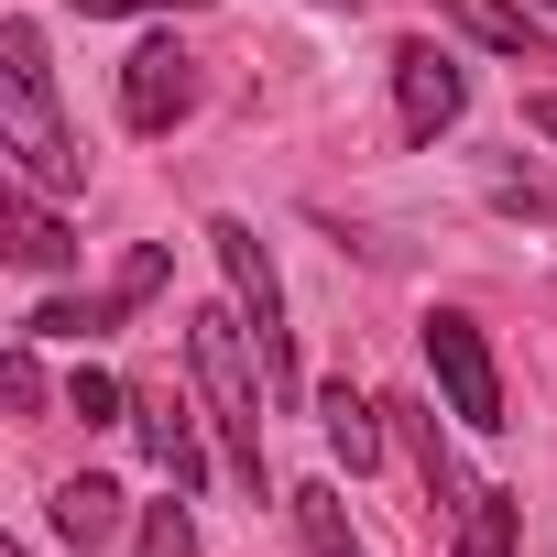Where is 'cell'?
I'll return each mask as SVG.
<instances>
[{
  "label": "cell",
  "mask_w": 557,
  "mask_h": 557,
  "mask_svg": "<svg viewBox=\"0 0 557 557\" xmlns=\"http://www.w3.org/2000/svg\"><path fill=\"white\" fill-rule=\"evenodd\" d=\"M0 153H12L23 186H77L88 175V153H77V132L55 110V77H45V34L23 12L0 23Z\"/></svg>",
  "instance_id": "1"
},
{
  "label": "cell",
  "mask_w": 557,
  "mask_h": 557,
  "mask_svg": "<svg viewBox=\"0 0 557 557\" xmlns=\"http://www.w3.org/2000/svg\"><path fill=\"white\" fill-rule=\"evenodd\" d=\"M240 339H251L240 307H197V318H186V372H197V394H208V416H219V448H230V470L262 492V394H273V383H251Z\"/></svg>",
  "instance_id": "2"
},
{
  "label": "cell",
  "mask_w": 557,
  "mask_h": 557,
  "mask_svg": "<svg viewBox=\"0 0 557 557\" xmlns=\"http://www.w3.org/2000/svg\"><path fill=\"white\" fill-rule=\"evenodd\" d=\"M208 251L230 273V307L251 318V350H262V383L273 394H296V339H285V285H273V251L251 219H208Z\"/></svg>",
  "instance_id": "3"
},
{
  "label": "cell",
  "mask_w": 557,
  "mask_h": 557,
  "mask_svg": "<svg viewBox=\"0 0 557 557\" xmlns=\"http://www.w3.org/2000/svg\"><path fill=\"white\" fill-rule=\"evenodd\" d=\"M426 372H437V394H448V416H459V426H503V372H492V339H481L459 307H437V318H426Z\"/></svg>",
  "instance_id": "4"
},
{
  "label": "cell",
  "mask_w": 557,
  "mask_h": 557,
  "mask_svg": "<svg viewBox=\"0 0 557 557\" xmlns=\"http://www.w3.org/2000/svg\"><path fill=\"white\" fill-rule=\"evenodd\" d=\"M394 110H405V143H437V132L470 110L459 55H448V45H426V34H405V45H394Z\"/></svg>",
  "instance_id": "5"
},
{
  "label": "cell",
  "mask_w": 557,
  "mask_h": 557,
  "mask_svg": "<svg viewBox=\"0 0 557 557\" xmlns=\"http://www.w3.org/2000/svg\"><path fill=\"white\" fill-rule=\"evenodd\" d=\"M153 285H164V251L143 240V251H132V262L110 273V296H55V307H34L23 329H34V339H99V329H121V318H132V307L153 296Z\"/></svg>",
  "instance_id": "6"
},
{
  "label": "cell",
  "mask_w": 557,
  "mask_h": 557,
  "mask_svg": "<svg viewBox=\"0 0 557 557\" xmlns=\"http://www.w3.org/2000/svg\"><path fill=\"white\" fill-rule=\"evenodd\" d=\"M197 110V66H186V45H143L132 66H121V121L132 132H175Z\"/></svg>",
  "instance_id": "7"
},
{
  "label": "cell",
  "mask_w": 557,
  "mask_h": 557,
  "mask_svg": "<svg viewBox=\"0 0 557 557\" xmlns=\"http://www.w3.org/2000/svg\"><path fill=\"white\" fill-rule=\"evenodd\" d=\"M132 426H143V448L164 459V481H175V492H197V481H208V448H197V426H186V405H175V394H132Z\"/></svg>",
  "instance_id": "8"
},
{
  "label": "cell",
  "mask_w": 557,
  "mask_h": 557,
  "mask_svg": "<svg viewBox=\"0 0 557 557\" xmlns=\"http://www.w3.org/2000/svg\"><path fill=\"white\" fill-rule=\"evenodd\" d=\"M121 513H132V503H121V492H110L99 470H77V481H55V535H66L77 557H99V546L121 535Z\"/></svg>",
  "instance_id": "9"
},
{
  "label": "cell",
  "mask_w": 557,
  "mask_h": 557,
  "mask_svg": "<svg viewBox=\"0 0 557 557\" xmlns=\"http://www.w3.org/2000/svg\"><path fill=\"white\" fill-rule=\"evenodd\" d=\"M437 12H448L470 45H492V55H546V23L524 12V0H437Z\"/></svg>",
  "instance_id": "10"
},
{
  "label": "cell",
  "mask_w": 557,
  "mask_h": 557,
  "mask_svg": "<svg viewBox=\"0 0 557 557\" xmlns=\"http://www.w3.org/2000/svg\"><path fill=\"white\" fill-rule=\"evenodd\" d=\"M0 230H12V262H23V273H66V262H77L66 219H55L34 186H12V219H0Z\"/></svg>",
  "instance_id": "11"
},
{
  "label": "cell",
  "mask_w": 557,
  "mask_h": 557,
  "mask_svg": "<svg viewBox=\"0 0 557 557\" xmlns=\"http://www.w3.org/2000/svg\"><path fill=\"white\" fill-rule=\"evenodd\" d=\"M318 416H329V448H339L350 470H372V459H383V416H394V405H361V394L339 383V394H318Z\"/></svg>",
  "instance_id": "12"
},
{
  "label": "cell",
  "mask_w": 557,
  "mask_h": 557,
  "mask_svg": "<svg viewBox=\"0 0 557 557\" xmlns=\"http://www.w3.org/2000/svg\"><path fill=\"white\" fill-rule=\"evenodd\" d=\"M296 503V535H307V557H361L350 546V503L329 492V481H307V492H285Z\"/></svg>",
  "instance_id": "13"
},
{
  "label": "cell",
  "mask_w": 557,
  "mask_h": 557,
  "mask_svg": "<svg viewBox=\"0 0 557 557\" xmlns=\"http://www.w3.org/2000/svg\"><path fill=\"white\" fill-rule=\"evenodd\" d=\"M132 557H197V513H186V492L143 503V524H132Z\"/></svg>",
  "instance_id": "14"
},
{
  "label": "cell",
  "mask_w": 557,
  "mask_h": 557,
  "mask_svg": "<svg viewBox=\"0 0 557 557\" xmlns=\"http://www.w3.org/2000/svg\"><path fill=\"white\" fill-rule=\"evenodd\" d=\"M459 557H513V492H470L459 503Z\"/></svg>",
  "instance_id": "15"
},
{
  "label": "cell",
  "mask_w": 557,
  "mask_h": 557,
  "mask_svg": "<svg viewBox=\"0 0 557 557\" xmlns=\"http://www.w3.org/2000/svg\"><path fill=\"white\" fill-rule=\"evenodd\" d=\"M66 416H88V426H121V416H132V394H121L110 372H77V383H66Z\"/></svg>",
  "instance_id": "16"
},
{
  "label": "cell",
  "mask_w": 557,
  "mask_h": 557,
  "mask_svg": "<svg viewBox=\"0 0 557 557\" xmlns=\"http://www.w3.org/2000/svg\"><path fill=\"white\" fill-rule=\"evenodd\" d=\"M492 197H503V208H513V219H557V186H546V175H503V186H492Z\"/></svg>",
  "instance_id": "17"
},
{
  "label": "cell",
  "mask_w": 557,
  "mask_h": 557,
  "mask_svg": "<svg viewBox=\"0 0 557 557\" xmlns=\"http://www.w3.org/2000/svg\"><path fill=\"white\" fill-rule=\"evenodd\" d=\"M0 394L34 416V405H45V361H34V350H12V361H0Z\"/></svg>",
  "instance_id": "18"
},
{
  "label": "cell",
  "mask_w": 557,
  "mask_h": 557,
  "mask_svg": "<svg viewBox=\"0 0 557 557\" xmlns=\"http://www.w3.org/2000/svg\"><path fill=\"white\" fill-rule=\"evenodd\" d=\"M66 12H88V23H110V12H208V0H66Z\"/></svg>",
  "instance_id": "19"
},
{
  "label": "cell",
  "mask_w": 557,
  "mask_h": 557,
  "mask_svg": "<svg viewBox=\"0 0 557 557\" xmlns=\"http://www.w3.org/2000/svg\"><path fill=\"white\" fill-rule=\"evenodd\" d=\"M524 132H535V143H557V88H535V99H524Z\"/></svg>",
  "instance_id": "20"
}]
</instances>
